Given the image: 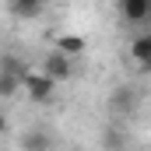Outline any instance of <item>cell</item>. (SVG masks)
Wrapping results in <instances>:
<instances>
[{
  "label": "cell",
  "instance_id": "6da1fadb",
  "mask_svg": "<svg viewBox=\"0 0 151 151\" xmlns=\"http://www.w3.org/2000/svg\"><path fill=\"white\" fill-rule=\"evenodd\" d=\"M25 91L32 102H49L56 91V77H49L46 70H28L25 74Z\"/></svg>",
  "mask_w": 151,
  "mask_h": 151
},
{
  "label": "cell",
  "instance_id": "7a4b0ae2",
  "mask_svg": "<svg viewBox=\"0 0 151 151\" xmlns=\"http://www.w3.org/2000/svg\"><path fill=\"white\" fill-rule=\"evenodd\" d=\"M42 70L49 77H56V81H67V77L74 74V60H70V53H63V49H53L46 60H42Z\"/></svg>",
  "mask_w": 151,
  "mask_h": 151
},
{
  "label": "cell",
  "instance_id": "3957f363",
  "mask_svg": "<svg viewBox=\"0 0 151 151\" xmlns=\"http://www.w3.org/2000/svg\"><path fill=\"white\" fill-rule=\"evenodd\" d=\"M123 18L148 32L151 28V0H123Z\"/></svg>",
  "mask_w": 151,
  "mask_h": 151
},
{
  "label": "cell",
  "instance_id": "277c9868",
  "mask_svg": "<svg viewBox=\"0 0 151 151\" xmlns=\"http://www.w3.org/2000/svg\"><path fill=\"white\" fill-rule=\"evenodd\" d=\"M134 109H137L134 88H116L113 95H109V116H130Z\"/></svg>",
  "mask_w": 151,
  "mask_h": 151
},
{
  "label": "cell",
  "instance_id": "5b68a950",
  "mask_svg": "<svg viewBox=\"0 0 151 151\" xmlns=\"http://www.w3.org/2000/svg\"><path fill=\"white\" fill-rule=\"evenodd\" d=\"M130 56H134L144 70H151V28H148V32H141V35L130 42Z\"/></svg>",
  "mask_w": 151,
  "mask_h": 151
},
{
  "label": "cell",
  "instance_id": "8992f818",
  "mask_svg": "<svg viewBox=\"0 0 151 151\" xmlns=\"http://www.w3.org/2000/svg\"><path fill=\"white\" fill-rule=\"evenodd\" d=\"M42 4L46 0H7V7H11L14 18H39L42 14Z\"/></svg>",
  "mask_w": 151,
  "mask_h": 151
},
{
  "label": "cell",
  "instance_id": "52a82bcc",
  "mask_svg": "<svg viewBox=\"0 0 151 151\" xmlns=\"http://www.w3.org/2000/svg\"><path fill=\"white\" fill-rule=\"evenodd\" d=\"M18 88H25V81L18 74H11V70H0V95L4 99H14V91Z\"/></svg>",
  "mask_w": 151,
  "mask_h": 151
},
{
  "label": "cell",
  "instance_id": "ba28073f",
  "mask_svg": "<svg viewBox=\"0 0 151 151\" xmlns=\"http://www.w3.org/2000/svg\"><path fill=\"white\" fill-rule=\"evenodd\" d=\"M56 141L49 137V134H25V141H21V148L25 151H46V148H53Z\"/></svg>",
  "mask_w": 151,
  "mask_h": 151
},
{
  "label": "cell",
  "instance_id": "9c48e42d",
  "mask_svg": "<svg viewBox=\"0 0 151 151\" xmlns=\"http://www.w3.org/2000/svg\"><path fill=\"white\" fill-rule=\"evenodd\" d=\"M56 49H63V53L77 56V53H84V39L74 35V32H67V35H60V39H56Z\"/></svg>",
  "mask_w": 151,
  "mask_h": 151
},
{
  "label": "cell",
  "instance_id": "30bf717a",
  "mask_svg": "<svg viewBox=\"0 0 151 151\" xmlns=\"http://www.w3.org/2000/svg\"><path fill=\"white\" fill-rule=\"evenodd\" d=\"M0 70H11V74H18L21 81H25V74H28V67H25L14 53H4V56H0Z\"/></svg>",
  "mask_w": 151,
  "mask_h": 151
}]
</instances>
